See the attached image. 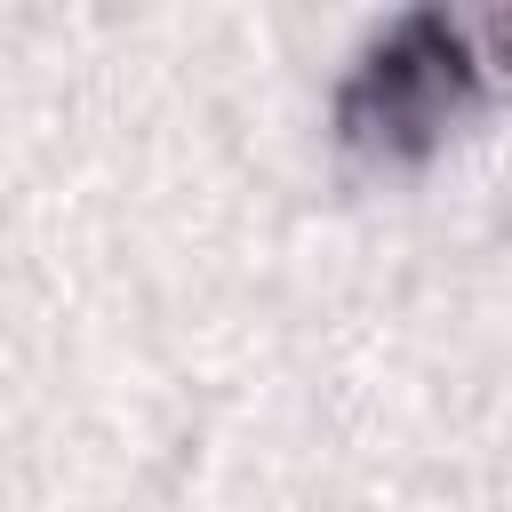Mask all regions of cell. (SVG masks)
<instances>
[{"mask_svg":"<svg viewBox=\"0 0 512 512\" xmlns=\"http://www.w3.org/2000/svg\"><path fill=\"white\" fill-rule=\"evenodd\" d=\"M488 96V48L472 16L400 8L336 80V144L368 168H424Z\"/></svg>","mask_w":512,"mask_h":512,"instance_id":"1","label":"cell"}]
</instances>
